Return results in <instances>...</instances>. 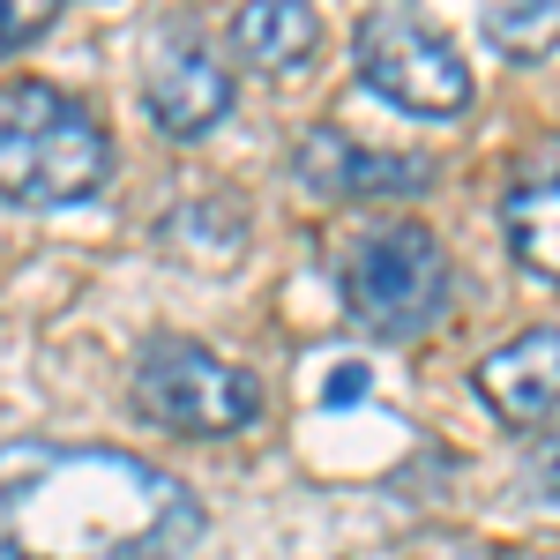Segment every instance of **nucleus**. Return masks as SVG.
Returning a JSON list of instances; mask_svg holds the SVG:
<instances>
[{"label": "nucleus", "instance_id": "nucleus-1", "mask_svg": "<svg viewBox=\"0 0 560 560\" xmlns=\"http://www.w3.org/2000/svg\"><path fill=\"white\" fill-rule=\"evenodd\" d=\"M202 501L135 448L0 441V560H179Z\"/></svg>", "mask_w": 560, "mask_h": 560}, {"label": "nucleus", "instance_id": "nucleus-2", "mask_svg": "<svg viewBox=\"0 0 560 560\" xmlns=\"http://www.w3.org/2000/svg\"><path fill=\"white\" fill-rule=\"evenodd\" d=\"M113 173V142L75 97L52 83L0 90V202L15 210H75Z\"/></svg>", "mask_w": 560, "mask_h": 560}, {"label": "nucleus", "instance_id": "nucleus-3", "mask_svg": "<svg viewBox=\"0 0 560 560\" xmlns=\"http://www.w3.org/2000/svg\"><path fill=\"white\" fill-rule=\"evenodd\" d=\"M345 314L382 337V345H411L448 314V255L419 224H382L366 240H351L345 255Z\"/></svg>", "mask_w": 560, "mask_h": 560}, {"label": "nucleus", "instance_id": "nucleus-4", "mask_svg": "<svg viewBox=\"0 0 560 560\" xmlns=\"http://www.w3.org/2000/svg\"><path fill=\"white\" fill-rule=\"evenodd\" d=\"M135 411L165 433H187V441H217V433H247L261 419V382L247 366L217 359L210 345L195 337H158L135 359Z\"/></svg>", "mask_w": 560, "mask_h": 560}, {"label": "nucleus", "instance_id": "nucleus-5", "mask_svg": "<svg viewBox=\"0 0 560 560\" xmlns=\"http://www.w3.org/2000/svg\"><path fill=\"white\" fill-rule=\"evenodd\" d=\"M359 83L374 97H388L396 113H411V120H456L471 105L464 52L441 31H427L411 8H374L359 23Z\"/></svg>", "mask_w": 560, "mask_h": 560}, {"label": "nucleus", "instance_id": "nucleus-6", "mask_svg": "<svg viewBox=\"0 0 560 560\" xmlns=\"http://www.w3.org/2000/svg\"><path fill=\"white\" fill-rule=\"evenodd\" d=\"M471 388H478V404H486L501 427H516V433L546 427V419L560 411V329L553 322L516 329L509 345H493L486 359H478Z\"/></svg>", "mask_w": 560, "mask_h": 560}, {"label": "nucleus", "instance_id": "nucleus-7", "mask_svg": "<svg viewBox=\"0 0 560 560\" xmlns=\"http://www.w3.org/2000/svg\"><path fill=\"white\" fill-rule=\"evenodd\" d=\"M292 173L300 187L314 195H329V202H345V195H419L433 179L427 158H382V150H359L351 135L337 128H306L300 150H292Z\"/></svg>", "mask_w": 560, "mask_h": 560}, {"label": "nucleus", "instance_id": "nucleus-8", "mask_svg": "<svg viewBox=\"0 0 560 560\" xmlns=\"http://www.w3.org/2000/svg\"><path fill=\"white\" fill-rule=\"evenodd\" d=\"M142 105H150V120L173 142H195V135H210L232 113V75L202 45H165L150 60V75H142Z\"/></svg>", "mask_w": 560, "mask_h": 560}, {"label": "nucleus", "instance_id": "nucleus-9", "mask_svg": "<svg viewBox=\"0 0 560 560\" xmlns=\"http://www.w3.org/2000/svg\"><path fill=\"white\" fill-rule=\"evenodd\" d=\"M314 38H322V23H314V8H300V0H255V8L232 15L240 60L247 68H269V75L300 68L306 52H314Z\"/></svg>", "mask_w": 560, "mask_h": 560}, {"label": "nucleus", "instance_id": "nucleus-10", "mask_svg": "<svg viewBox=\"0 0 560 560\" xmlns=\"http://www.w3.org/2000/svg\"><path fill=\"white\" fill-rule=\"evenodd\" d=\"M501 232L530 277H553L560 284V179H523L501 202Z\"/></svg>", "mask_w": 560, "mask_h": 560}, {"label": "nucleus", "instance_id": "nucleus-11", "mask_svg": "<svg viewBox=\"0 0 560 560\" xmlns=\"http://www.w3.org/2000/svg\"><path fill=\"white\" fill-rule=\"evenodd\" d=\"M478 31H486V45H501L509 60H538V52L560 45V0H501V8L478 15Z\"/></svg>", "mask_w": 560, "mask_h": 560}, {"label": "nucleus", "instance_id": "nucleus-12", "mask_svg": "<svg viewBox=\"0 0 560 560\" xmlns=\"http://www.w3.org/2000/svg\"><path fill=\"white\" fill-rule=\"evenodd\" d=\"M60 23L52 0H0V52H23L31 38H45Z\"/></svg>", "mask_w": 560, "mask_h": 560}, {"label": "nucleus", "instance_id": "nucleus-13", "mask_svg": "<svg viewBox=\"0 0 560 560\" xmlns=\"http://www.w3.org/2000/svg\"><path fill=\"white\" fill-rule=\"evenodd\" d=\"M351 396H366V366H337L329 382H322V404L337 411V404H351Z\"/></svg>", "mask_w": 560, "mask_h": 560}]
</instances>
